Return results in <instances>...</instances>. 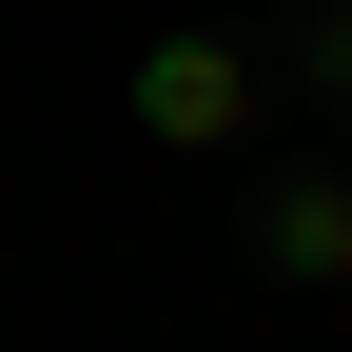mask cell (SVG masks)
Masks as SVG:
<instances>
[{
  "mask_svg": "<svg viewBox=\"0 0 352 352\" xmlns=\"http://www.w3.org/2000/svg\"><path fill=\"white\" fill-rule=\"evenodd\" d=\"M254 98H274V78H254V39H215V20L138 39V78H118V118H138L157 157H235V138H254Z\"/></svg>",
  "mask_w": 352,
  "mask_h": 352,
  "instance_id": "obj_1",
  "label": "cell"
},
{
  "mask_svg": "<svg viewBox=\"0 0 352 352\" xmlns=\"http://www.w3.org/2000/svg\"><path fill=\"white\" fill-rule=\"evenodd\" d=\"M254 274L274 294H352V157H274L254 176Z\"/></svg>",
  "mask_w": 352,
  "mask_h": 352,
  "instance_id": "obj_2",
  "label": "cell"
},
{
  "mask_svg": "<svg viewBox=\"0 0 352 352\" xmlns=\"http://www.w3.org/2000/svg\"><path fill=\"white\" fill-rule=\"evenodd\" d=\"M294 78H314V98H352V0H314V20H294Z\"/></svg>",
  "mask_w": 352,
  "mask_h": 352,
  "instance_id": "obj_3",
  "label": "cell"
}]
</instances>
